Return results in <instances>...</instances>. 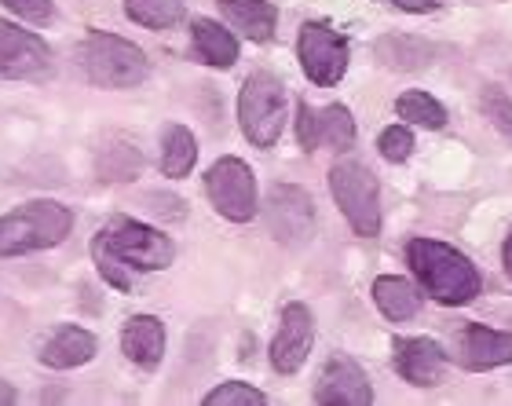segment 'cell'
<instances>
[{"label":"cell","mask_w":512,"mask_h":406,"mask_svg":"<svg viewBox=\"0 0 512 406\" xmlns=\"http://www.w3.org/2000/svg\"><path fill=\"white\" fill-rule=\"evenodd\" d=\"M406 264L414 268V275L421 278V286L432 300L447 304V308H461L469 300L480 297L483 278L472 268V260L465 253H458L447 242L436 238H410L406 246Z\"/></svg>","instance_id":"cell-1"},{"label":"cell","mask_w":512,"mask_h":406,"mask_svg":"<svg viewBox=\"0 0 512 406\" xmlns=\"http://www.w3.org/2000/svg\"><path fill=\"white\" fill-rule=\"evenodd\" d=\"M74 231V213L63 202L37 198L0 216V257H26L37 249H55Z\"/></svg>","instance_id":"cell-2"},{"label":"cell","mask_w":512,"mask_h":406,"mask_svg":"<svg viewBox=\"0 0 512 406\" xmlns=\"http://www.w3.org/2000/svg\"><path fill=\"white\" fill-rule=\"evenodd\" d=\"M81 63H85V74L103 88H136L150 74L143 48L118 33H88Z\"/></svg>","instance_id":"cell-3"},{"label":"cell","mask_w":512,"mask_h":406,"mask_svg":"<svg viewBox=\"0 0 512 406\" xmlns=\"http://www.w3.org/2000/svg\"><path fill=\"white\" fill-rule=\"evenodd\" d=\"M330 191L337 209L348 216L355 235L377 238V231H381V194H377L374 172L352 158L337 161L330 169Z\"/></svg>","instance_id":"cell-4"},{"label":"cell","mask_w":512,"mask_h":406,"mask_svg":"<svg viewBox=\"0 0 512 406\" xmlns=\"http://www.w3.org/2000/svg\"><path fill=\"white\" fill-rule=\"evenodd\" d=\"M238 121L253 147H275L286 125V88L271 74H256L242 85Z\"/></svg>","instance_id":"cell-5"},{"label":"cell","mask_w":512,"mask_h":406,"mask_svg":"<svg viewBox=\"0 0 512 406\" xmlns=\"http://www.w3.org/2000/svg\"><path fill=\"white\" fill-rule=\"evenodd\" d=\"M205 194L216 205V213L246 224L256 216V176L242 158H220L205 172Z\"/></svg>","instance_id":"cell-6"},{"label":"cell","mask_w":512,"mask_h":406,"mask_svg":"<svg viewBox=\"0 0 512 406\" xmlns=\"http://www.w3.org/2000/svg\"><path fill=\"white\" fill-rule=\"evenodd\" d=\"M297 55L308 81H315L322 88H333L348 74V41L341 33H333L326 22H304L300 26Z\"/></svg>","instance_id":"cell-7"},{"label":"cell","mask_w":512,"mask_h":406,"mask_svg":"<svg viewBox=\"0 0 512 406\" xmlns=\"http://www.w3.org/2000/svg\"><path fill=\"white\" fill-rule=\"evenodd\" d=\"M103 235H107L110 249L136 271H161L169 268L172 257H176L172 238L161 235L158 227L139 224V220H114Z\"/></svg>","instance_id":"cell-8"},{"label":"cell","mask_w":512,"mask_h":406,"mask_svg":"<svg viewBox=\"0 0 512 406\" xmlns=\"http://www.w3.org/2000/svg\"><path fill=\"white\" fill-rule=\"evenodd\" d=\"M267 227L282 246H304L315 235V205L297 183H275L264 205Z\"/></svg>","instance_id":"cell-9"},{"label":"cell","mask_w":512,"mask_h":406,"mask_svg":"<svg viewBox=\"0 0 512 406\" xmlns=\"http://www.w3.org/2000/svg\"><path fill=\"white\" fill-rule=\"evenodd\" d=\"M48 66H52V48L37 33L0 19V77L26 81V77H41Z\"/></svg>","instance_id":"cell-10"},{"label":"cell","mask_w":512,"mask_h":406,"mask_svg":"<svg viewBox=\"0 0 512 406\" xmlns=\"http://www.w3.org/2000/svg\"><path fill=\"white\" fill-rule=\"evenodd\" d=\"M311 344H315V319H311L308 304H286L282 308V322L271 341V366L278 374H297L304 359H308Z\"/></svg>","instance_id":"cell-11"},{"label":"cell","mask_w":512,"mask_h":406,"mask_svg":"<svg viewBox=\"0 0 512 406\" xmlns=\"http://www.w3.org/2000/svg\"><path fill=\"white\" fill-rule=\"evenodd\" d=\"M297 139L304 150H319V147H333V150H348L355 143V121L352 110L333 103L326 110H315L308 103L297 107Z\"/></svg>","instance_id":"cell-12"},{"label":"cell","mask_w":512,"mask_h":406,"mask_svg":"<svg viewBox=\"0 0 512 406\" xmlns=\"http://www.w3.org/2000/svg\"><path fill=\"white\" fill-rule=\"evenodd\" d=\"M395 374L414 388H436L447 374V352L428 337H399L392 344Z\"/></svg>","instance_id":"cell-13"},{"label":"cell","mask_w":512,"mask_h":406,"mask_svg":"<svg viewBox=\"0 0 512 406\" xmlns=\"http://www.w3.org/2000/svg\"><path fill=\"white\" fill-rule=\"evenodd\" d=\"M315 399L322 406H370L374 403V388H370V377L359 370V363H352L348 355H337L319 374Z\"/></svg>","instance_id":"cell-14"},{"label":"cell","mask_w":512,"mask_h":406,"mask_svg":"<svg viewBox=\"0 0 512 406\" xmlns=\"http://www.w3.org/2000/svg\"><path fill=\"white\" fill-rule=\"evenodd\" d=\"M454 359H458L465 370H472V374L512 363V333L491 330V326H465V330L458 333Z\"/></svg>","instance_id":"cell-15"},{"label":"cell","mask_w":512,"mask_h":406,"mask_svg":"<svg viewBox=\"0 0 512 406\" xmlns=\"http://www.w3.org/2000/svg\"><path fill=\"white\" fill-rule=\"evenodd\" d=\"M121 352L136 366H143V370L161 366V355H165V326H161V319H154V315H132L121 326Z\"/></svg>","instance_id":"cell-16"},{"label":"cell","mask_w":512,"mask_h":406,"mask_svg":"<svg viewBox=\"0 0 512 406\" xmlns=\"http://www.w3.org/2000/svg\"><path fill=\"white\" fill-rule=\"evenodd\" d=\"M96 337L81 326H59L55 337L41 348V363L52 366V370H74V366L92 363L96 355Z\"/></svg>","instance_id":"cell-17"},{"label":"cell","mask_w":512,"mask_h":406,"mask_svg":"<svg viewBox=\"0 0 512 406\" xmlns=\"http://www.w3.org/2000/svg\"><path fill=\"white\" fill-rule=\"evenodd\" d=\"M191 41L194 52L205 66H216V70H227V66L238 63V41L231 33L213 19H194L191 22Z\"/></svg>","instance_id":"cell-18"},{"label":"cell","mask_w":512,"mask_h":406,"mask_svg":"<svg viewBox=\"0 0 512 406\" xmlns=\"http://www.w3.org/2000/svg\"><path fill=\"white\" fill-rule=\"evenodd\" d=\"M220 11L246 33L249 41H271L278 26V8L267 0H220Z\"/></svg>","instance_id":"cell-19"},{"label":"cell","mask_w":512,"mask_h":406,"mask_svg":"<svg viewBox=\"0 0 512 406\" xmlns=\"http://www.w3.org/2000/svg\"><path fill=\"white\" fill-rule=\"evenodd\" d=\"M374 300H377V308H381L384 319H392V322L414 319L417 311H421V293H417V286L414 282H406V278H399V275L377 278Z\"/></svg>","instance_id":"cell-20"},{"label":"cell","mask_w":512,"mask_h":406,"mask_svg":"<svg viewBox=\"0 0 512 406\" xmlns=\"http://www.w3.org/2000/svg\"><path fill=\"white\" fill-rule=\"evenodd\" d=\"M96 169L103 183H128L143 172V154H139L136 143H128V139H121V136H110L107 143H103V150H99Z\"/></svg>","instance_id":"cell-21"},{"label":"cell","mask_w":512,"mask_h":406,"mask_svg":"<svg viewBox=\"0 0 512 406\" xmlns=\"http://www.w3.org/2000/svg\"><path fill=\"white\" fill-rule=\"evenodd\" d=\"M194 161H198V139L183 125H169L161 136V172L169 180H183L194 169Z\"/></svg>","instance_id":"cell-22"},{"label":"cell","mask_w":512,"mask_h":406,"mask_svg":"<svg viewBox=\"0 0 512 406\" xmlns=\"http://www.w3.org/2000/svg\"><path fill=\"white\" fill-rule=\"evenodd\" d=\"M395 114L410 125H421V129H443L447 125V110L439 99H432L428 92H403V96L395 99Z\"/></svg>","instance_id":"cell-23"},{"label":"cell","mask_w":512,"mask_h":406,"mask_svg":"<svg viewBox=\"0 0 512 406\" xmlns=\"http://www.w3.org/2000/svg\"><path fill=\"white\" fill-rule=\"evenodd\" d=\"M125 15L147 30H172L183 22V0H125Z\"/></svg>","instance_id":"cell-24"},{"label":"cell","mask_w":512,"mask_h":406,"mask_svg":"<svg viewBox=\"0 0 512 406\" xmlns=\"http://www.w3.org/2000/svg\"><path fill=\"white\" fill-rule=\"evenodd\" d=\"M428 55H432V48L421 41H414V37H403V33H388V37H381L377 41V59H381L384 66H399V70H414V66H425Z\"/></svg>","instance_id":"cell-25"},{"label":"cell","mask_w":512,"mask_h":406,"mask_svg":"<svg viewBox=\"0 0 512 406\" xmlns=\"http://www.w3.org/2000/svg\"><path fill=\"white\" fill-rule=\"evenodd\" d=\"M92 260H96V268H99V275H103V282H110L114 289H132V268H128L114 249H110V242H107V235H103V231L92 238Z\"/></svg>","instance_id":"cell-26"},{"label":"cell","mask_w":512,"mask_h":406,"mask_svg":"<svg viewBox=\"0 0 512 406\" xmlns=\"http://www.w3.org/2000/svg\"><path fill=\"white\" fill-rule=\"evenodd\" d=\"M267 396L260 388L246 385V381H227V385L213 388L205 396V406H264Z\"/></svg>","instance_id":"cell-27"},{"label":"cell","mask_w":512,"mask_h":406,"mask_svg":"<svg viewBox=\"0 0 512 406\" xmlns=\"http://www.w3.org/2000/svg\"><path fill=\"white\" fill-rule=\"evenodd\" d=\"M483 114L494 121V129L505 132V136H512V99L505 96V92H498V88H487L480 99Z\"/></svg>","instance_id":"cell-28"},{"label":"cell","mask_w":512,"mask_h":406,"mask_svg":"<svg viewBox=\"0 0 512 406\" xmlns=\"http://www.w3.org/2000/svg\"><path fill=\"white\" fill-rule=\"evenodd\" d=\"M377 150H381L388 161H406L410 158V150H414V136H410V129H403V125H392V129H384L381 139H377Z\"/></svg>","instance_id":"cell-29"},{"label":"cell","mask_w":512,"mask_h":406,"mask_svg":"<svg viewBox=\"0 0 512 406\" xmlns=\"http://www.w3.org/2000/svg\"><path fill=\"white\" fill-rule=\"evenodd\" d=\"M8 11H15L19 19L26 22H37V26H44V22H52L55 15V4L52 0H0Z\"/></svg>","instance_id":"cell-30"},{"label":"cell","mask_w":512,"mask_h":406,"mask_svg":"<svg viewBox=\"0 0 512 406\" xmlns=\"http://www.w3.org/2000/svg\"><path fill=\"white\" fill-rule=\"evenodd\" d=\"M147 202L158 205L154 213H165V216H172V220H180V216H183V202H180V198H169V194H150Z\"/></svg>","instance_id":"cell-31"},{"label":"cell","mask_w":512,"mask_h":406,"mask_svg":"<svg viewBox=\"0 0 512 406\" xmlns=\"http://www.w3.org/2000/svg\"><path fill=\"white\" fill-rule=\"evenodd\" d=\"M392 4H399L403 11H414V15H425V11L439 8V0H392Z\"/></svg>","instance_id":"cell-32"},{"label":"cell","mask_w":512,"mask_h":406,"mask_svg":"<svg viewBox=\"0 0 512 406\" xmlns=\"http://www.w3.org/2000/svg\"><path fill=\"white\" fill-rule=\"evenodd\" d=\"M0 403H15V388L8 381H0Z\"/></svg>","instance_id":"cell-33"},{"label":"cell","mask_w":512,"mask_h":406,"mask_svg":"<svg viewBox=\"0 0 512 406\" xmlns=\"http://www.w3.org/2000/svg\"><path fill=\"white\" fill-rule=\"evenodd\" d=\"M505 275L512 278V231H509V238H505Z\"/></svg>","instance_id":"cell-34"}]
</instances>
